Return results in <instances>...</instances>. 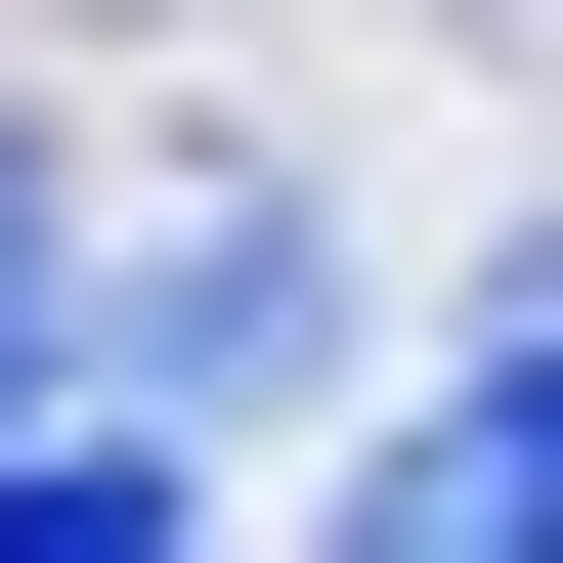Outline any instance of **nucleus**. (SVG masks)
<instances>
[{"mask_svg": "<svg viewBox=\"0 0 563 563\" xmlns=\"http://www.w3.org/2000/svg\"><path fill=\"white\" fill-rule=\"evenodd\" d=\"M87 390H131L174 477L303 433V390H347V217H131V261H87Z\"/></svg>", "mask_w": 563, "mask_h": 563, "instance_id": "nucleus-1", "label": "nucleus"}, {"mask_svg": "<svg viewBox=\"0 0 563 563\" xmlns=\"http://www.w3.org/2000/svg\"><path fill=\"white\" fill-rule=\"evenodd\" d=\"M390 520H520V563H563V303H477V347L390 390Z\"/></svg>", "mask_w": 563, "mask_h": 563, "instance_id": "nucleus-2", "label": "nucleus"}, {"mask_svg": "<svg viewBox=\"0 0 563 563\" xmlns=\"http://www.w3.org/2000/svg\"><path fill=\"white\" fill-rule=\"evenodd\" d=\"M0 390H87V174L0 131Z\"/></svg>", "mask_w": 563, "mask_h": 563, "instance_id": "nucleus-3", "label": "nucleus"}]
</instances>
